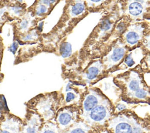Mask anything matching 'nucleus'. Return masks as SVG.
Instances as JSON below:
<instances>
[{
	"label": "nucleus",
	"instance_id": "nucleus-2",
	"mask_svg": "<svg viewBox=\"0 0 150 133\" xmlns=\"http://www.w3.org/2000/svg\"><path fill=\"white\" fill-rule=\"evenodd\" d=\"M107 133H150L149 119H144L129 110L113 114L105 126Z\"/></svg>",
	"mask_w": 150,
	"mask_h": 133
},
{
	"label": "nucleus",
	"instance_id": "nucleus-7",
	"mask_svg": "<svg viewBox=\"0 0 150 133\" xmlns=\"http://www.w3.org/2000/svg\"><path fill=\"white\" fill-rule=\"evenodd\" d=\"M106 96L97 88L87 89L80 104V118L86 116L93 108L101 103Z\"/></svg>",
	"mask_w": 150,
	"mask_h": 133
},
{
	"label": "nucleus",
	"instance_id": "nucleus-3",
	"mask_svg": "<svg viewBox=\"0 0 150 133\" xmlns=\"http://www.w3.org/2000/svg\"><path fill=\"white\" fill-rule=\"evenodd\" d=\"M28 106L39 115L43 123L53 120L61 108L59 94L56 91L40 94L30 100Z\"/></svg>",
	"mask_w": 150,
	"mask_h": 133
},
{
	"label": "nucleus",
	"instance_id": "nucleus-4",
	"mask_svg": "<svg viewBox=\"0 0 150 133\" xmlns=\"http://www.w3.org/2000/svg\"><path fill=\"white\" fill-rule=\"evenodd\" d=\"M114 114V106L112 102L106 97L101 103L93 108L86 116L80 118L88 125L99 129L105 131L107 121Z\"/></svg>",
	"mask_w": 150,
	"mask_h": 133
},
{
	"label": "nucleus",
	"instance_id": "nucleus-9",
	"mask_svg": "<svg viewBox=\"0 0 150 133\" xmlns=\"http://www.w3.org/2000/svg\"><path fill=\"white\" fill-rule=\"evenodd\" d=\"M142 24L130 26L122 35V43L128 47H133L137 45L143 37L145 27Z\"/></svg>",
	"mask_w": 150,
	"mask_h": 133
},
{
	"label": "nucleus",
	"instance_id": "nucleus-8",
	"mask_svg": "<svg viewBox=\"0 0 150 133\" xmlns=\"http://www.w3.org/2000/svg\"><path fill=\"white\" fill-rule=\"evenodd\" d=\"M126 51L127 49L124 45L118 41L117 43L112 47V49L108 54L103 57V63L102 64L104 68L107 70L118 64L123 59L125 55Z\"/></svg>",
	"mask_w": 150,
	"mask_h": 133
},
{
	"label": "nucleus",
	"instance_id": "nucleus-15",
	"mask_svg": "<svg viewBox=\"0 0 150 133\" xmlns=\"http://www.w3.org/2000/svg\"><path fill=\"white\" fill-rule=\"evenodd\" d=\"M60 54L63 57H68L71 54V47L69 43L63 42L60 46Z\"/></svg>",
	"mask_w": 150,
	"mask_h": 133
},
{
	"label": "nucleus",
	"instance_id": "nucleus-12",
	"mask_svg": "<svg viewBox=\"0 0 150 133\" xmlns=\"http://www.w3.org/2000/svg\"><path fill=\"white\" fill-rule=\"evenodd\" d=\"M104 69L103 64L100 61L95 62L84 71L83 74V79H85V81L87 83L93 81V80L98 77Z\"/></svg>",
	"mask_w": 150,
	"mask_h": 133
},
{
	"label": "nucleus",
	"instance_id": "nucleus-6",
	"mask_svg": "<svg viewBox=\"0 0 150 133\" xmlns=\"http://www.w3.org/2000/svg\"><path fill=\"white\" fill-rule=\"evenodd\" d=\"M86 90L75 84L68 83L63 91L60 93H59L61 108L71 105L80 107L81 100Z\"/></svg>",
	"mask_w": 150,
	"mask_h": 133
},
{
	"label": "nucleus",
	"instance_id": "nucleus-1",
	"mask_svg": "<svg viewBox=\"0 0 150 133\" xmlns=\"http://www.w3.org/2000/svg\"><path fill=\"white\" fill-rule=\"evenodd\" d=\"M114 82L121 90L123 101L131 104H149V87L144 81L141 73L131 70L117 76Z\"/></svg>",
	"mask_w": 150,
	"mask_h": 133
},
{
	"label": "nucleus",
	"instance_id": "nucleus-19",
	"mask_svg": "<svg viewBox=\"0 0 150 133\" xmlns=\"http://www.w3.org/2000/svg\"><path fill=\"white\" fill-rule=\"evenodd\" d=\"M36 36V34L35 32H30L29 33H28L27 35H26L23 38V40H32L33 39V37Z\"/></svg>",
	"mask_w": 150,
	"mask_h": 133
},
{
	"label": "nucleus",
	"instance_id": "nucleus-16",
	"mask_svg": "<svg viewBox=\"0 0 150 133\" xmlns=\"http://www.w3.org/2000/svg\"><path fill=\"white\" fill-rule=\"evenodd\" d=\"M46 5H47L43 3H39L35 9L36 14L39 16H43L45 14H46L48 11V9H49V8Z\"/></svg>",
	"mask_w": 150,
	"mask_h": 133
},
{
	"label": "nucleus",
	"instance_id": "nucleus-5",
	"mask_svg": "<svg viewBox=\"0 0 150 133\" xmlns=\"http://www.w3.org/2000/svg\"><path fill=\"white\" fill-rule=\"evenodd\" d=\"M80 107L71 105L62 107L57 111L54 121L60 132L80 120Z\"/></svg>",
	"mask_w": 150,
	"mask_h": 133
},
{
	"label": "nucleus",
	"instance_id": "nucleus-10",
	"mask_svg": "<svg viewBox=\"0 0 150 133\" xmlns=\"http://www.w3.org/2000/svg\"><path fill=\"white\" fill-rule=\"evenodd\" d=\"M43 122L36 112L30 110L25 124H22L21 133H39Z\"/></svg>",
	"mask_w": 150,
	"mask_h": 133
},
{
	"label": "nucleus",
	"instance_id": "nucleus-21",
	"mask_svg": "<svg viewBox=\"0 0 150 133\" xmlns=\"http://www.w3.org/2000/svg\"><path fill=\"white\" fill-rule=\"evenodd\" d=\"M13 12L15 13V14H19L21 12V7H18V6H15L13 7L12 8Z\"/></svg>",
	"mask_w": 150,
	"mask_h": 133
},
{
	"label": "nucleus",
	"instance_id": "nucleus-14",
	"mask_svg": "<svg viewBox=\"0 0 150 133\" xmlns=\"http://www.w3.org/2000/svg\"><path fill=\"white\" fill-rule=\"evenodd\" d=\"M39 133H61L57 125L53 120L44 122Z\"/></svg>",
	"mask_w": 150,
	"mask_h": 133
},
{
	"label": "nucleus",
	"instance_id": "nucleus-11",
	"mask_svg": "<svg viewBox=\"0 0 150 133\" xmlns=\"http://www.w3.org/2000/svg\"><path fill=\"white\" fill-rule=\"evenodd\" d=\"M102 132L80 120L61 133H101Z\"/></svg>",
	"mask_w": 150,
	"mask_h": 133
},
{
	"label": "nucleus",
	"instance_id": "nucleus-20",
	"mask_svg": "<svg viewBox=\"0 0 150 133\" xmlns=\"http://www.w3.org/2000/svg\"><path fill=\"white\" fill-rule=\"evenodd\" d=\"M18 43L16 42H14L12 45L11 46L10 48H9V50L11 51L12 52L14 53L15 52V50H16L17 47H18Z\"/></svg>",
	"mask_w": 150,
	"mask_h": 133
},
{
	"label": "nucleus",
	"instance_id": "nucleus-13",
	"mask_svg": "<svg viewBox=\"0 0 150 133\" xmlns=\"http://www.w3.org/2000/svg\"><path fill=\"white\" fill-rule=\"evenodd\" d=\"M127 8V12L129 16L132 18H139L142 16L146 6H145V1H129Z\"/></svg>",
	"mask_w": 150,
	"mask_h": 133
},
{
	"label": "nucleus",
	"instance_id": "nucleus-18",
	"mask_svg": "<svg viewBox=\"0 0 150 133\" xmlns=\"http://www.w3.org/2000/svg\"><path fill=\"white\" fill-rule=\"evenodd\" d=\"M30 19L28 18H24L19 23V28L21 31L24 32L28 29V28L30 27Z\"/></svg>",
	"mask_w": 150,
	"mask_h": 133
},
{
	"label": "nucleus",
	"instance_id": "nucleus-22",
	"mask_svg": "<svg viewBox=\"0 0 150 133\" xmlns=\"http://www.w3.org/2000/svg\"><path fill=\"white\" fill-rule=\"evenodd\" d=\"M0 22H1V19H0Z\"/></svg>",
	"mask_w": 150,
	"mask_h": 133
},
{
	"label": "nucleus",
	"instance_id": "nucleus-17",
	"mask_svg": "<svg viewBox=\"0 0 150 133\" xmlns=\"http://www.w3.org/2000/svg\"><path fill=\"white\" fill-rule=\"evenodd\" d=\"M135 63V57L133 56L132 52H131V53L128 54L127 56H125L124 60L122 64L125 65V67H131L132 65H134Z\"/></svg>",
	"mask_w": 150,
	"mask_h": 133
}]
</instances>
